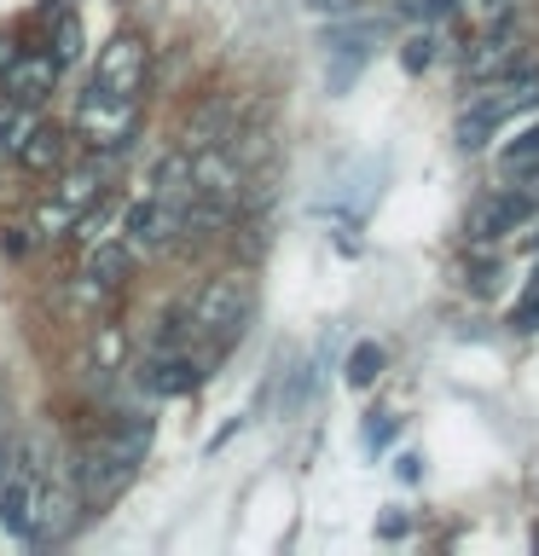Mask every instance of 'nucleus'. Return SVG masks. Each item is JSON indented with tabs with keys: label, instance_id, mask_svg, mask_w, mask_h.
I'll return each mask as SVG.
<instances>
[{
	"label": "nucleus",
	"instance_id": "nucleus-17",
	"mask_svg": "<svg viewBox=\"0 0 539 556\" xmlns=\"http://www.w3.org/2000/svg\"><path fill=\"white\" fill-rule=\"evenodd\" d=\"M429 47H435V35H412V41H406V64L424 70L429 64Z\"/></svg>",
	"mask_w": 539,
	"mask_h": 556
},
{
	"label": "nucleus",
	"instance_id": "nucleus-1",
	"mask_svg": "<svg viewBox=\"0 0 539 556\" xmlns=\"http://www.w3.org/2000/svg\"><path fill=\"white\" fill-rule=\"evenodd\" d=\"M111 174H116V156H99V151H87V156H76V163H64L59 174H52V191L29 215L35 243H64L70 232H76V220L104 198Z\"/></svg>",
	"mask_w": 539,
	"mask_h": 556
},
{
	"label": "nucleus",
	"instance_id": "nucleus-5",
	"mask_svg": "<svg viewBox=\"0 0 539 556\" xmlns=\"http://www.w3.org/2000/svg\"><path fill=\"white\" fill-rule=\"evenodd\" d=\"M134 382H139L151 400H174V394H191V389H198L203 371H198V359H191V348L180 342V348H151V354L134 365Z\"/></svg>",
	"mask_w": 539,
	"mask_h": 556
},
{
	"label": "nucleus",
	"instance_id": "nucleus-7",
	"mask_svg": "<svg viewBox=\"0 0 539 556\" xmlns=\"http://www.w3.org/2000/svg\"><path fill=\"white\" fill-rule=\"evenodd\" d=\"M534 215H539V191L504 186L469 215V238H504V232H516V226H528Z\"/></svg>",
	"mask_w": 539,
	"mask_h": 556
},
{
	"label": "nucleus",
	"instance_id": "nucleus-15",
	"mask_svg": "<svg viewBox=\"0 0 539 556\" xmlns=\"http://www.w3.org/2000/svg\"><path fill=\"white\" fill-rule=\"evenodd\" d=\"M511 325H516V330H539V267H534V278H528V290H522Z\"/></svg>",
	"mask_w": 539,
	"mask_h": 556
},
{
	"label": "nucleus",
	"instance_id": "nucleus-6",
	"mask_svg": "<svg viewBox=\"0 0 539 556\" xmlns=\"http://www.w3.org/2000/svg\"><path fill=\"white\" fill-rule=\"evenodd\" d=\"M59 52H35V47H17V59L7 64V76H0V87H7L12 104H47L52 93H59Z\"/></svg>",
	"mask_w": 539,
	"mask_h": 556
},
{
	"label": "nucleus",
	"instance_id": "nucleus-10",
	"mask_svg": "<svg viewBox=\"0 0 539 556\" xmlns=\"http://www.w3.org/2000/svg\"><path fill=\"white\" fill-rule=\"evenodd\" d=\"M122 365H128V330L116 319H99V330L87 337V371L99 382H111V377H122Z\"/></svg>",
	"mask_w": 539,
	"mask_h": 556
},
{
	"label": "nucleus",
	"instance_id": "nucleus-2",
	"mask_svg": "<svg viewBox=\"0 0 539 556\" xmlns=\"http://www.w3.org/2000/svg\"><path fill=\"white\" fill-rule=\"evenodd\" d=\"M134 128H139V99L104 93L93 81H87V93L76 99V111H70V139H76L82 151H99V156H122Z\"/></svg>",
	"mask_w": 539,
	"mask_h": 556
},
{
	"label": "nucleus",
	"instance_id": "nucleus-12",
	"mask_svg": "<svg viewBox=\"0 0 539 556\" xmlns=\"http://www.w3.org/2000/svg\"><path fill=\"white\" fill-rule=\"evenodd\" d=\"M516 64V35H499V41H481V52L469 59L476 76H493V70H511Z\"/></svg>",
	"mask_w": 539,
	"mask_h": 556
},
{
	"label": "nucleus",
	"instance_id": "nucleus-4",
	"mask_svg": "<svg viewBox=\"0 0 539 556\" xmlns=\"http://www.w3.org/2000/svg\"><path fill=\"white\" fill-rule=\"evenodd\" d=\"M93 87H104V93H128L139 99L146 93V81H151V41L139 29H116L111 41L99 47V59H93V76H87Z\"/></svg>",
	"mask_w": 539,
	"mask_h": 556
},
{
	"label": "nucleus",
	"instance_id": "nucleus-8",
	"mask_svg": "<svg viewBox=\"0 0 539 556\" xmlns=\"http://www.w3.org/2000/svg\"><path fill=\"white\" fill-rule=\"evenodd\" d=\"M70 146H76V139H70V128H59V122H47L41 116V128H35L24 146H17V174H29V180H47V174H59L64 163H70Z\"/></svg>",
	"mask_w": 539,
	"mask_h": 556
},
{
	"label": "nucleus",
	"instance_id": "nucleus-19",
	"mask_svg": "<svg viewBox=\"0 0 539 556\" xmlns=\"http://www.w3.org/2000/svg\"><path fill=\"white\" fill-rule=\"evenodd\" d=\"M7 116H12V99L0 93V134H7Z\"/></svg>",
	"mask_w": 539,
	"mask_h": 556
},
{
	"label": "nucleus",
	"instance_id": "nucleus-16",
	"mask_svg": "<svg viewBox=\"0 0 539 556\" xmlns=\"http://www.w3.org/2000/svg\"><path fill=\"white\" fill-rule=\"evenodd\" d=\"M82 59V24H76V17H59V64H76Z\"/></svg>",
	"mask_w": 539,
	"mask_h": 556
},
{
	"label": "nucleus",
	"instance_id": "nucleus-9",
	"mask_svg": "<svg viewBox=\"0 0 539 556\" xmlns=\"http://www.w3.org/2000/svg\"><path fill=\"white\" fill-rule=\"evenodd\" d=\"M35 498H41L35 464H17L12 481H7V493H0V521H7L17 539H29V528H35Z\"/></svg>",
	"mask_w": 539,
	"mask_h": 556
},
{
	"label": "nucleus",
	"instance_id": "nucleus-11",
	"mask_svg": "<svg viewBox=\"0 0 539 556\" xmlns=\"http://www.w3.org/2000/svg\"><path fill=\"white\" fill-rule=\"evenodd\" d=\"M499 163L511 174H539V122H534V128H522L511 146H499Z\"/></svg>",
	"mask_w": 539,
	"mask_h": 556
},
{
	"label": "nucleus",
	"instance_id": "nucleus-13",
	"mask_svg": "<svg viewBox=\"0 0 539 556\" xmlns=\"http://www.w3.org/2000/svg\"><path fill=\"white\" fill-rule=\"evenodd\" d=\"M377 371H383V348L377 342H360L354 354H348V382H354V389H372Z\"/></svg>",
	"mask_w": 539,
	"mask_h": 556
},
{
	"label": "nucleus",
	"instance_id": "nucleus-14",
	"mask_svg": "<svg viewBox=\"0 0 539 556\" xmlns=\"http://www.w3.org/2000/svg\"><path fill=\"white\" fill-rule=\"evenodd\" d=\"M464 0H400V12L412 17V24H441V17H459Z\"/></svg>",
	"mask_w": 539,
	"mask_h": 556
},
{
	"label": "nucleus",
	"instance_id": "nucleus-3",
	"mask_svg": "<svg viewBox=\"0 0 539 556\" xmlns=\"http://www.w3.org/2000/svg\"><path fill=\"white\" fill-rule=\"evenodd\" d=\"M243 319H250V278L243 273L203 278V290L186 307V330L191 337H209V342H233L243 330Z\"/></svg>",
	"mask_w": 539,
	"mask_h": 556
},
{
	"label": "nucleus",
	"instance_id": "nucleus-18",
	"mask_svg": "<svg viewBox=\"0 0 539 556\" xmlns=\"http://www.w3.org/2000/svg\"><path fill=\"white\" fill-rule=\"evenodd\" d=\"M12 59H17V41H12V35H0V76H7Z\"/></svg>",
	"mask_w": 539,
	"mask_h": 556
}]
</instances>
